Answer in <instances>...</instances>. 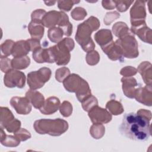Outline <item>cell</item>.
Returning a JSON list of instances; mask_svg holds the SVG:
<instances>
[{
  "mask_svg": "<svg viewBox=\"0 0 152 152\" xmlns=\"http://www.w3.org/2000/svg\"><path fill=\"white\" fill-rule=\"evenodd\" d=\"M56 1H45V3L46 4V5L48 6H51V5H53V4H55L56 3Z\"/></svg>",
  "mask_w": 152,
  "mask_h": 152,
  "instance_id": "47",
  "label": "cell"
},
{
  "mask_svg": "<svg viewBox=\"0 0 152 152\" xmlns=\"http://www.w3.org/2000/svg\"><path fill=\"white\" fill-rule=\"evenodd\" d=\"M81 103H82V107L84 110L86 112H88L93 107H94L96 105H97L98 104L97 99L92 95L86 98Z\"/></svg>",
  "mask_w": 152,
  "mask_h": 152,
  "instance_id": "33",
  "label": "cell"
},
{
  "mask_svg": "<svg viewBox=\"0 0 152 152\" xmlns=\"http://www.w3.org/2000/svg\"><path fill=\"white\" fill-rule=\"evenodd\" d=\"M88 112V115L93 124H107L112 119L111 113L107 109L97 105L93 107Z\"/></svg>",
  "mask_w": 152,
  "mask_h": 152,
  "instance_id": "11",
  "label": "cell"
},
{
  "mask_svg": "<svg viewBox=\"0 0 152 152\" xmlns=\"http://www.w3.org/2000/svg\"><path fill=\"white\" fill-rule=\"evenodd\" d=\"M80 1H58V7L61 10H64L65 11H69L72 6L77 3H79Z\"/></svg>",
  "mask_w": 152,
  "mask_h": 152,
  "instance_id": "38",
  "label": "cell"
},
{
  "mask_svg": "<svg viewBox=\"0 0 152 152\" xmlns=\"http://www.w3.org/2000/svg\"><path fill=\"white\" fill-rule=\"evenodd\" d=\"M51 74L50 69L46 67L29 72L27 74V84L30 90H36L42 87L50 78Z\"/></svg>",
  "mask_w": 152,
  "mask_h": 152,
  "instance_id": "7",
  "label": "cell"
},
{
  "mask_svg": "<svg viewBox=\"0 0 152 152\" xmlns=\"http://www.w3.org/2000/svg\"><path fill=\"white\" fill-rule=\"evenodd\" d=\"M71 15L75 20H81L87 15V12L82 7H76L72 11Z\"/></svg>",
  "mask_w": 152,
  "mask_h": 152,
  "instance_id": "35",
  "label": "cell"
},
{
  "mask_svg": "<svg viewBox=\"0 0 152 152\" xmlns=\"http://www.w3.org/2000/svg\"><path fill=\"white\" fill-rule=\"evenodd\" d=\"M100 26L97 18L91 16L77 27L75 40L86 52L93 50L95 45L91 37L93 31L97 30Z\"/></svg>",
  "mask_w": 152,
  "mask_h": 152,
  "instance_id": "2",
  "label": "cell"
},
{
  "mask_svg": "<svg viewBox=\"0 0 152 152\" xmlns=\"http://www.w3.org/2000/svg\"><path fill=\"white\" fill-rule=\"evenodd\" d=\"M119 17L120 14L116 11L107 12L104 18V23L106 25H109L113 21L117 19Z\"/></svg>",
  "mask_w": 152,
  "mask_h": 152,
  "instance_id": "44",
  "label": "cell"
},
{
  "mask_svg": "<svg viewBox=\"0 0 152 152\" xmlns=\"http://www.w3.org/2000/svg\"><path fill=\"white\" fill-rule=\"evenodd\" d=\"M74 48V42L71 38H64L57 45L50 47L54 62L58 65H65L70 61V51Z\"/></svg>",
  "mask_w": 152,
  "mask_h": 152,
  "instance_id": "5",
  "label": "cell"
},
{
  "mask_svg": "<svg viewBox=\"0 0 152 152\" xmlns=\"http://www.w3.org/2000/svg\"><path fill=\"white\" fill-rule=\"evenodd\" d=\"M94 39L99 45L103 47L113 42L112 32L108 29H102L94 34Z\"/></svg>",
  "mask_w": 152,
  "mask_h": 152,
  "instance_id": "20",
  "label": "cell"
},
{
  "mask_svg": "<svg viewBox=\"0 0 152 152\" xmlns=\"http://www.w3.org/2000/svg\"><path fill=\"white\" fill-rule=\"evenodd\" d=\"M30 64V59L27 56L14 58L11 60L12 68L15 69H26Z\"/></svg>",
  "mask_w": 152,
  "mask_h": 152,
  "instance_id": "27",
  "label": "cell"
},
{
  "mask_svg": "<svg viewBox=\"0 0 152 152\" xmlns=\"http://www.w3.org/2000/svg\"><path fill=\"white\" fill-rule=\"evenodd\" d=\"M133 3V1H115L116 7L118 11L120 12H125L130 7L131 4Z\"/></svg>",
  "mask_w": 152,
  "mask_h": 152,
  "instance_id": "42",
  "label": "cell"
},
{
  "mask_svg": "<svg viewBox=\"0 0 152 152\" xmlns=\"http://www.w3.org/2000/svg\"><path fill=\"white\" fill-rule=\"evenodd\" d=\"M64 33L62 30L58 27H52L48 30V36L50 40L53 43H59L62 39Z\"/></svg>",
  "mask_w": 152,
  "mask_h": 152,
  "instance_id": "30",
  "label": "cell"
},
{
  "mask_svg": "<svg viewBox=\"0 0 152 152\" xmlns=\"http://www.w3.org/2000/svg\"><path fill=\"white\" fill-rule=\"evenodd\" d=\"M14 134L20 141H24L31 138L30 132L24 128H20Z\"/></svg>",
  "mask_w": 152,
  "mask_h": 152,
  "instance_id": "39",
  "label": "cell"
},
{
  "mask_svg": "<svg viewBox=\"0 0 152 152\" xmlns=\"http://www.w3.org/2000/svg\"><path fill=\"white\" fill-rule=\"evenodd\" d=\"M11 60L8 57L1 56V69L3 72L7 73L12 69Z\"/></svg>",
  "mask_w": 152,
  "mask_h": 152,
  "instance_id": "40",
  "label": "cell"
},
{
  "mask_svg": "<svg viewBox=\"0 0 152 152\" xmlns=\"http://www.w3.org/2000/svg\"><path fill=\"white\" fill-rule=\"evenodd\" d=\"M105 128L102 124H93L90 129L91 135L95 139L101 138L104 134Z\"/></svg>",
  "mask_w": 152,
  "mask_h": 152,
  "instance_id": "31",
  "label": "cell"
},
{
  "mask_svg": "<svg viewBox=\"0 0 152 152\" xmlns=\"http://www.w3.org/2000/svg\"><path fill=\"white\" fill-rule=\"evenodd\" d=\"M87 63L90 65H96L100 59V56L99 53L96 50H91L87 52L86 55Z\"/></svg>",
  "mask_w": 152,
  "mask_h": 152,
  "instance_id": "34",
  "label": "cell"
},
{
  "mask_svg": "<svg viewBox=\"0 0 152 152\" xmlns=\"http://www.w3.org/2000/svg\"><path fill=\"white\" fill-rule=\"evenodd\" d=\"M33 58L37 63H53L52 54L50 48L48 49H42V48L33 52Z\"/></svg>",
  "mask_w": 152,
  "mask_h": 152,
  "instance_id": "15",
  "label": "cell"
},
{
  "mask_svg": "<svg viewBox=\"0 0 152 152\" xmlns=\"http://www.w3.org/2000/svg\"><path fill=\"white\" fill-rule=\"evenodd\" d=\"M30 48V51H32L33 52L37 50V49L41 48V45L40 43V40L36 39H29L27 40Z\"/></svg>",
  "mask_w": 152,
  "mask_h": 152,
  "instance_id": "45",
  "label": "cell"
},
{
  "mask_svg": "<svg viewBox=\"0 0 152 152\" xmlns=\"http://www.w3.org/2000/svg\"><path fill=\"white\" fill-rule=\"evenodd\" d=\"M115 43L122 56L135 58L138 56V43L132 32L119 38Z\"/></svg>",
  "mask_w": 152,
  "mask_h": 152,
  "instance_id": "6",
  "label": "cell"
},
{
  "mask_svg": "<svg viewBox=\"0 0 152 152\" xmlns=\"http://www.w3.org/2000/svg\"><path fill=\"white\" fill-rule=\"evenodd\" d=\"M131 27H137L144 24L146 17L145 2L137 1L132 7L130 11Z\"/></svg>",
  "mask_w": 152,
  "mask_h": 152,
  "instance_id": "10",
  "label": "cell"
},
{
  "mask_svg": "<svg viewBox=\"0 0 152 152\" xmlns=\"http://www.w3.org/2000/svg\"><path fill=\"white\" fill-rule=\"evenodd\" d=\"M1 143L6 147H14L20 144V141L15 135L12 136L5 134L3 128L1 127Z\"/></svg>",
  "mask_w": 152,
  "mask_h": 152,
  "instance_id": "26",
  "label": "cell"
},
{
  "mask_svg": "<svg viewBox=\"0 0 152 152\" xmlns=\"http://www.w3.org/2000/svg\"><path fill=\"white\" fill-rule=\"evenodd\" d=\"M112 31L114 34L119 38L131 32L127 25L125 23L121 21L117 22L113 26Z\"/></svg>",
  "mask_w": 152,
  "mask_h": 152,
  "instance_id": "28",
  "label": "cell"
},
{
  "mask_svg": "<svg viewBox=\"0 0 152 152\" xmlns=\"http://www.w3.org/2000/svg\"><path fill=\"white\" fill-rule=\"evenodd\" d=\"M33 127L38 134L56 137L63 134L68 130V124L61 118L41 119L34 122Z\"/></svg>",
  "mask_w": 152,
  "mask_h": 152,
  "instance_id": "3",
  "label": "cell"
},
{
  "mask_svg": "<svg viewBox=\"0 0 152 152\" xmlns=\"http://www.w3.org/2000/svg\"><path fill=\"white\" fill-rule=\"evenodd\" d=\"M46 14V12L44 10H42V9L36 10L31 13V21L42 23V19Z\"/></svg>",
  "mask_w": 152,
  "mask_h": 152,
  "instance_id": "41",
  "label": "cell"
},
{
  "mask_svg": "<svg viewBox=\"0 0 152 152\" xmlns=\"http://www.w3.org/2000/svg\"><path fill=\"white\" fill-rule=\"evenodd\" d=\"M10 103L16 112L20 115H27L31 110V103L26 97H13Z\"/></svg>",
  "mask_w": 152,
  "mask_h": 152,
  "instance_id": "12",
  "label": "cell"
},
{
  "mask_svg": "<svg viewBox=\"0 0 152 152\" xmlns=\"http://www.w3.org/2000/svg\"><path fill=\"white\" fill-rule=\"evenodd\" d=\"M4 82L5 86L7 87L14 88L17 87L22 88L25 86L26 76L23 72L11 69L5 73Z\"/></svg>",
  "mask_w": 152,
  "mask_h": 152,
  "instance_id": "9",
  "label": "cell"
},
{
  "mask_svg": "<svg viewBox=\"0 0 152 152\" xmlns=\"http://www.w3.org/2000/svg\"><path fill=\"white\" fill-rule=\"evenodd\" d=\"M69 74V69L66 67H62L56 70L55 78L58 81L63 82Z\"/></svg>",
  "mask_w": 152,
  "mask_h": 152,
  "instance_id": "36",
  "label": "cell"
},
{
  "mask_svg": "<svg viewBox=\"0 0 152 152\" xmlns=\"http://www.w3.org/2000/svg\"><path fill=\"white\" fill-rule=\"evenodd\" d=\"M59 110L64 117L69 116L72 112V104L68 101H64L59 107Z\"/></svg>",
  "mask_w": 152,
  "mask_h": 152,
  "instance_id": "37",
  "label": "cell"
},
{
  "mask_svg": "<svg viewBox=\"0 0 152 152\" xmlns=\"http://www.w3.org/2000/svg\"><path fill=\"white\" fill-rule=\"evenodd\" d=\"M30 51V48L27 40H20L14 43L12 55L14 58H20L26 56Z\"/></svg>",
  "mask_w": 152,
  "mask_h": 152,
  "instance_id": "18",
  "label": "cell"
},
{
  "mask_svg": "<svg viewBox=\"0 0 152 152\" xmlns=\"http://www.w3.org/2000/svg\"><path fill=\"white\" fill-rule=\"evenodd\" d=\"M131 30L132 33L136 34L141 40L151 44V30L146 26V24L131 27Z\"/></svg>",
  "mask_w": 152,
  "mask_h": 152,
  "instance_id": "17",
  "label": "cell"
},
{
  "mask_svg": "<svg viewBox=\"0 0 152 152\" xmlns=\"http://www.w3.org/2000/svg\"><path fill=\"white\" fill-rule=\"evenodd\" d=\"M121 82L122 83V90L124 94L129 98H134L135 87L138 85L136 80L134 77H124L121 78Z\"/></svg>",
  "mask_w": 152,
  "mask_h": 152,
  "instance_id": "16",
  "label": "cell"
},
{
  "mask_svg": "<svg viewBox=\"0 0 152 152\" xmlns=\"http://www.w3.org/2000/svg\"><path fill=\"white\" fill-rule=\"evenodd\" d=\"M61 16V11H50L45 15L42 19L43 26L48 27H54L55 26L58 24Z\"/></svg>",
  "mask_w": 152,
  "mask_h": 152,
  "instance_id": "19",
  "label": "cell"
},
{
  "mask_svg": "<svg viewBox=\"0 0 152 152\" xmlns=\"http://www.w3.org/2000/svg\"><path fill=\"white\" fill-rule=\"evenodd\" d=\"M104 53H105L108 58L112 61H117L121 60L122 56L121 55L118 47L115 44V43L113 41L109 44L102 47L101 48Z\"/></svg>",
  "mask_w": 152,
  "mask_h": 152,
  "instance_id": "23",
  "label": "cell"
},
{
  "mask_svg": "<svg viewBox=\"0 0 152 152\" xmlns=\"http://www.w3.org/2000/svg\"><path fill=\"white\" fill-rule=\"evenodd\" d=\"M102 6L106 10H112L116 7L115 1H103Z\"/></svg>",
  "mask_w": 152,
  "mask_h": 152,
  "instance_id": "46",
  "label": "cell"
},
{
  "mask_svg": "<svg viewBox=\"0 0 152 152\" xmlns=\"http://www.w3.org/2000/svg\"><path fill=\"white\" fill-rule=\"evenodd\" d=\"M63 84L68 91L75 93L77 99L81 102L91 95L88 83L77 74H69L64 80Z\"/></svg>",
  "mask_w": 152,
  "mask_h": 152,
  "instance_id": "4",
  "label": "cell"
},
{
  "mask_svg": "<svg viewBox=\"0 0 152 152\" xmlns=\"http://www.w3.org/2000/svg\"><path fill=\"white\" fill-rule=\"evenodd\" d=\"M26 97L36 109H40L45 101L43 94L36 90H28L26 93Z\"/></svg>",
  "mask_w": 152,
  "mask_h": 152,
  "instance_id": "21",
  "label": "cell"
},
{
  "mask_svg": "<svg viewBox=\"0 0 152 152\" xmlns=\"http://www.w3.org/2000/svg\"><path fill=\"white\" fill-rule=\"evenodd\" d=\"M58 25L62 30L64 35L66 36L71 35L72 32V25L69 21L68 16L62 11H61V18Z\"/></svg>",
  "mask_w": 152,
  "mask_h": 152,
  "instance_id": "25",
  "label": "cell"
},
{
  "mask_svg": "<svg viewBox=\"0 0 152 152\" xmlns=\"http://www.w3.org/2000/svg\"><path fill=\"white\" fill-rule=\"evenodd\" d=\"M134 98L138 102L151 106L152 100L151 86L147 85L144 87H139L135 89Z\"/></svg>",
  "mask_w": 152,
  "mask_h": 152,
  "instance_id": "13",
  "label": "cell"
},
{
  "mask_svg": "<svg viewBox=\"0 0 152 152\" xmlns=\"http://www.w3.org/2000/svg\"><path fill=\"white\" fill-rule=\"evenodd\" d=\"M151 112L145 109H141L137 113H126L119 126V131L122 135L131 140L146 141L151 135Z\"/></svg>",
  "mask_w": 152,
  "mask_h": 152,
  "instance_id": "1",
  "label": "cell"
},
{
  "mask_svg": "<svg viewBox=\"0 0 152 152\" xmlns=\"http://www.w3.org/2000/svg\"><path fill=\"white\" fill-rule=\"evenodd\" d=\"M60 106L59 99L55 96L48 98L43 105L39 109L40 112L44 115H51L55 113Z\"/></svg>",
  "mask_w": 152,
  "mask_h": 152,
  "instance_id": "14",
  "label": "cell"
},
{
  "mask_svg": "<svg viewBox=\"0 0 152 152\" xmlns=\"http://www.w3.org/2000/svg\"><path fill=\"white\" fill-rule=\"evenodd\" d=\"M28 30L32 39H41L44 34V27L41 23L31 21L28 26Z\"/></svg>",
  "mask_w": 152,
  "mask_h": 152,
  "instance_id": "24",
  "label": "cell"
},
{
  "mask_svg": "<svg viewBox=\"0 0 152 152\" xmlns=\"http://www.w3.org/2000/svg\"><path fill=\"white\" fill-rule=\"evenodd\" d=\"M106 108L112 115H118L123 113L124 111V107L122 104L115 100H111L109 101L106 105Z\"/></svg>",
  "mask_w": 152,
  "mask_h": 152,
  "instance_id": "29",
  "label": "cell"
},
{
  "mask_svg": "<svg viewBox=\"0 0 152 152\" xmlns=\"http://www.w3.org/2000/svg\"><path fill=\"white\" fill-rule=\"evenodd\" d=\"M15 42L12 40H6L1 45V56L4 57H8L12 53V50Z\"/></svg>",
  "mask_w": 152,
  "mask_h": 152,
  "instance_id": "32",
  "label": "cell"
},
{
  "mask_svg": "<svg viewBox=\"0 0 152 152\" xmlns=\"http://www.w3.org/2000/svg\"><path fill=\"white\" fill-rule=\"evenodd\" d=\"M137 69L131 66H126L123 68L121 71L120 74L125 77H129L134 75L137 74Z\"/></svg>",
  "mask_w": 152,
  "mask_h": 152,
  "instance_id": "43",
  "label": "cell"
},
{
  "mask_svg": "<svg viewBox=\"0 0 152 152\" xmlns=\"http://www.w3.org/2000/svg\"><path fill=\"white\" fill-rule=\"evenodd\" d=\"M1 127L8 132H15L20 129L21 122L15 119L11 111L7 107H1Z\"/></svg>",
  "mask_w": 152,
  "mask_h": 152,
  "instance_id": "8",
  "label": "cell"
},
{
  "mask_svg": "<svg viewBox=\"0 0 152 152\" xmlns=\"http://www.w3.org/2000/svg\"><path fill=\"white\" fill-rule=\"evenodd\" d=\"M137 71L147 86H151V64L147 61L142 62L138 66Z\"/></svg>",
  "mask_w": 152,
  "mask_h": 152,
  "instance_id": "22",
  "label": "cell"
}]
</instances>
